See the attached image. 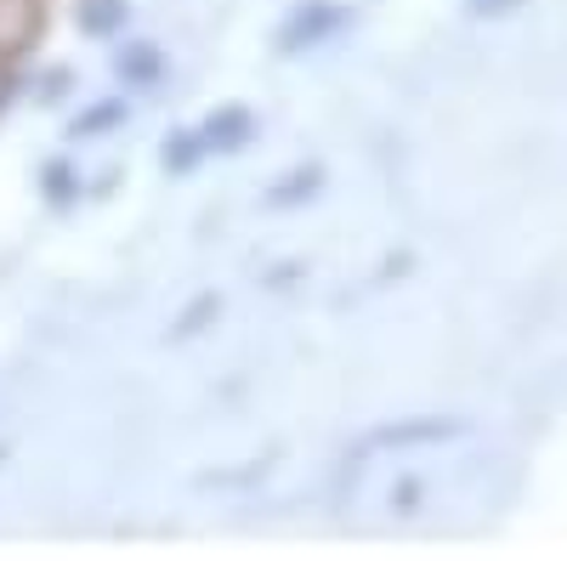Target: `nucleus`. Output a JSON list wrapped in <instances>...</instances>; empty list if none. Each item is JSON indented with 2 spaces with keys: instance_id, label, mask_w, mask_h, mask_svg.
<instances>
[{
  "instance_id": "f257e3e1",
  "label": "nucleus",
  "mask_w": 567,
  "mask_h": 561,
  "mask_svg": "<svg viewBox=\"0 0 567 561\" xmlns=\"http://www.w3.org/2000/svg\"><path fill=\"white\" fill-rule=\"evenodd\" d=\"M34 29H40V7H34V0H0V63L18 58L23 45L34 40Z\"/></svg>"
},
{
  "instance_id": "f03ea898",
  "label": "nucleus",
  "mask_w": 567,
  "mask_h": 561,
  "mask_svg": "<svg viewBox=\"0 0 567 561\" xmlns=\"http://www.w3.org/2000/svg\"><path fill=\"white\" fill-rule=\"evenodd\" d=\"M120 23V0H85V29H114Z\"/></svg>"
}]
</instances>
